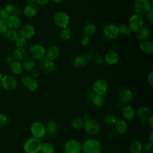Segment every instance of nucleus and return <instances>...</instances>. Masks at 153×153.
<instances>
[{"label":"nucleus","mask_w":153,"mask_h":153,"mask_svg":"<svg viewBox=\"0 0 153 153\" xmlns=\"http://www.w3.org/2000/svg\"><path fill=\"white\" fill-rule=\"evenodd\" d=\"M40 139L36 137H30L24 143L23 149L26 153H39L42 145Z\"/></svg>","instance_id":"1"},{"label":"nucleus","mask_w":153,"mask_h":153,"mask_svg":"<svg viewBox=\"0 0 153 153\" xmlns=\"http://www.w3.org/2000/svg\"><path fill=\"white\" fill-rule=\"evenodd\" d=\"M101 144L95 139H88L82 143V151L84 153H100Z\"/></svg>","instance_id":"2"},{"label":"nucleus","mask_w":153,"mask_h":153,"mask_svg":"<svg viewBox=\"0 0 153 153\" xmlns=\"http://www.w3.org/2000/svg\"><path fill=\"white\" fill-rule=\"evenodd\" d=\"M83 127L86 133L91 136L97 135L99 133L101 129V126L99 122L91 118L85 121Z\"/></svg>","instance_id":"3"},{"label":"nucleus","mask_w":153,"mask_h":153,"mask_svg":"<svg viewBox=\"0 0 153 153\" xmlns=\"http://www.w3.org/2000/svg\"><path fill=\"white\" fill-rule=\"evenodd\" d=\"M29 57L33 60H41L45 57V48L40 44H34L31 45L28 50Z\"/></svg>","instance_id":"4"},{"label":"nucleus","mask_w":153,"mask_h":153,"mask_svg":"<svg viewBox=\"0 0 153 153\" xmlns=\"http://www.w3.org/2000/svg\"><path fill=\"white\" fill-rule=\"evenodd\" d=\"M133 8L136 14L142 15L152 10V4L150 0H136Z\"/></svg>","instance_id":"5"},{"label":"nucleus","mask_w":153,"mask_h":153,"mask_svg":"<svg viewBox=\"0 0 153 153\" xmlns=\"http://www.w3.org/2000/svg\"><path fill=\"white\" fill-rule=\"evenodd\" d=\"M144 19L142 15L138 14H133L128 20V26L131 32H136L143 26Z\"/></svg>","instance_id":"6"},{"label":"nucleus","mask_w":153,"mask_h":153,"mask_svg":"<svg viewBox=\"0 0 153 153\" xmlns=\"http://www.w3.org/2000/svg\"><path fill=\"white\" fill-rule=\"evenodd\" d=\"M30 132L33 137L41 139L46 134L45 126L40 121L33 122L30 127Z\"/></svg>","instance_id":"7"},{"label":"nucleus","mask_w":153,"mask_h":153,"mask_svg":"<svg viewBox=\"0 0 153 153\" xmlns=\"http://www.w3.org/2000/svg\"><path fill=\"white\" fill-rule=\"evenodd\" d=\"M53 22L56 26L61 28L66 27L70 22V17L65 12L58 11L53 16Z\"/></svg>","instance_id":"8"},{"label":"nucleus","mask_w":153,"mask_h":153,"mask_svg":"<svg viewBox=\"0 0 153 153\" xmlns=\"http://www.w3.org/2000/svg\"><path fill=\"white\" fill-rule=\"evenodd\" d=\"M0 83L2 88L7 91L14 90L18 85L17 79L14 76L10 75H5L3 76Z\"/></svg>","instance_id":"9"},{"label":"nucleus","mask_w":153,"mask_h":153,"mask_svg":"<svg viewBox=\"0 0 153 153\" xmlns=\"http://www.w3.org/2000/svg\"><path fill=\"white\" fill-rule=\"evenodd\" d=\"M65 153H81L82 151V143L76 139L68 140L64 146Z\"/></svg>","instance_id":"10"},{"label":"nucleus","mask_w":153,"mask_h":153,"mask_svg":"<svg viewBox=\"0 0 153 153\" xmlns=\"http://www.w3.org/2000/svg\"><path fill=\"white\" fill-rule=\"evenodd\" d=\"M108 89V84L105 79L100 78L96 80L92 85V91L95 94L103 96Z\"/></svg>","instance_id":"11"},{"label":"nucleus","mask_w":153,"mask_h":153,"mask_svg":"<svg viewBox=\"0 0 153 153\" xmlns=\"http://www.w3.org/2000/svg\"><path fill=\"white\" fill-rule=\"evenodd\" d=\"M103 33L108 39H115L120 34L118 26L114 24L107 25L103 29Z\"/></svg>","instance_id":"12"},{"label":"nucleus","mask_w":153,"mask_h":153,"mask_svg":"<svg viewBox=\"0 0 153 153\" xmlns=\"http://www.w3.org/2000/svg\"><path fill=\"white\" fill-rule=\"evenodd\" d=\"M21 82L23 87L29 91H35L38 88V82L37 80L31 76H24L22 77Z\"/></svg>","instance_id":"13"},{"label":"nucleus","mask_w":153,"mask_h":153,"mask_svg":"<svg viewBox=\"0 0 153 153\" xmlns=\"http://www.w3.org/2000/svg\"><path fill=\"white\" fill-rule=\"evenodd\" d=\"M20 36L25 39H28L33 37L35 33V27L31 25H25L20 29Z\"/></svg>","instance_id":"14"},{"label":"nucleus","mask_w":153,"mask_h":153,"mask_svg":"<svg viewBox=\"0 0 153 153\" xmlns=\"http://www.w3.org/2000/svg\"><path fill=\"white\" fill-rule=\"evenodd\" d=\"M60 53V50L57 45H51L45 50V57L52 61L57 59Z\"/></svg>","instance_id":"15"},{"label":"nucleus","mask_w":153,"mask_h":153,"mask_svg":"<svg viewBox=\"0 0 153 153\" xmlns=\"http://www.w3.org/2000/svg\"><path fill=\"white\" fill-rule=\"evenodd\" d=\"M8 29L16 30L20 27L22 25V20L19 17L10 14L6 20Z\"/></svg>","instance_id":"16"},{"label":"nucleus","mask_w":153,"mask_h":153,"mask_svg":"<svg viewBox=\"0 0 153 153\" xmlns=\"http://www.w3.org/2000/svg\"><path fill=\"white\" fill-rule=\"evenodd\" d=\"M39 65L43 69L48 72H53L56 69V65L54 62L47 59L45 57L39 60Z\"/></svg>","instance_id":"17"},{"label":"nucleus","mask_w":153,"mask_h":153,"mask_svg":"<svg viewBox=\"0 0 153 153\" xmlns=\"http://www.w3.org/2000/svg\"><path fill=\"white\" fill-rule=\"evenodd\" d=\"M119 59L118 54L115 51H109L104 56V60L110 65L117 64L119 61Z\"/></svg>","instance_id":"18"},{"label":"nucleus","mask_w":153,"mask_h":153,"mask_svg":"<svg viewBox=\"0 0 153 153\" xmlns=\"http://www.w3.org/2000/svg\"><path fill=\"white\" fill-rule=\"evenodd\" d=\"M114 128L116 132L119 134H124L128 129V125L126 121L123 119L117 120L114 124Z\"/></svg>","instance_id":"19"},{"label":"nucleus","mask_w":153,"mask_h":153,"mask_svg":"<svg viewBox=\"0 0 153 153\" xmlns=\"http://www.w3.org/2000/svg\"><path fill=\"white\" fill-rule=\"evenodd\" d=\"M38 13V8L35 4H27L24 8V14L29 18H32L37 15Z\"/></svg>","instance_id":"20"},{"label":"nucleus","mask_w":153,"mask_h":153,"mask_svg":"<svg viewBox=\"0 0 153 153\" xmlns=\"http://www.w3.org/2000/svg\"><path fill=\"white\" fill-rule=\"evenodd\" d=\"M136 114L134 108L131 105H126L122 109V115L124 119L127 120H132Z\"/></svg>","instance_id":"21"},{"label":"nucleus","mask_w":153,"mask_h":153,"mask_svg":"<svg viewBox=\"0 0 153 153\" xmlns=\"http://www.w3.org/2000/svg\"><path fill=\"white\" fill-rule=\"evenodd\" d=\"M139 48L145 54H152L153 53V43L147 39L142 41L139 43Z\"/></svg>","instance_id":"22"},{"label":"nucleus","mask_w":153,"mask_h":153,"mask_svg":"<svg viewBox=\"0 0 153 153\" xmlns=\"http://www.w3.org/2000/svg\"><path fill=\"white\" fill-rule=\"evenodd\" d=\"M2 36L8 41L13 42H16L20 37L19 33L17 30L10 29H8L3 34H2Z\"/></svg>","instance_id":"23"},{"label":"nucleus","mask_w":153,"mask_h":153,"mask_svg":"<svg viewBox=\"0 0 153 153\" xmlns=\"http://www.w3.org/2000/svg\"><path fill=\"white\" fill-rule=\"evenodd\" d=\"M22 67L23 69H24L26 72H32L35 69V60L32 59L30 57H27L24 59L22 62Z\"/></svg>","instance_id":"24"},{"label":"nucleus","mask_w":153,"mask_h":153,"mask_svg":"<svg viewBox=\"0 0 153 153\" xmlns=\"http://www.w3.org/2000/svg\"><path fill=\"white\" fill-rule=\"evenodd\" d=\"M133 94L130 90H126L123 91L118 95V100L123 103L129 102L132 100Z\"/></svg>","instance_id":"25"},{"label":"nucleus","mask_w":153,"mask_h":153,"mask_svg":"<svg viewBox=\"0 0 153 153\" xmlns=\"http://www.w3.org/2000/svg\"><path fill=\"white\" fill-rule=\"evenodd\" d=\"M12 56L15 61H23L24 59L26 57V51L24 48L17 47L14 50Z\"/></svg>","instance_id":"26"},{"label":"nucleus","mask_w":153,"mask_h":153,"mask_svg":"<svg viewBox=\"0 0 153 153\" xmlns=\"http://www.w3.org/2000/svg\"><path fill=\"white\" fill-rule=\"evenodd\" d=\"M150 35V30L146 27H142L136 32V37L139 41L146 40Z\"/></svg>","instance_id":"27"},{"label":"nucleus","mask_w":153,"mask_h":153,"mask_svg":"<svg viewBox=\"0 0 153 153\" xmlns=\"http://www.w3.org/2000/svg\"><path fill=\"white\" fill-rule=\"evenodd\" d=\"M131 153H142L143 152V144L139 140H133L130 146Z\"/></svg>","instance_id":"28"},{"label":"nucleus","mask_w":153,"mask_h":153,"mask_svg":"<svg viewBox=\"0 0 153 153\" xmlns=\"http://www.w3.org/2000/svg\"><path fill=\"white\" fill-rule=\"evenodd\" d=\"M136 114L142 119H146L151 114V110L149 107L143 106L137 109Z\"/></svg>","instance_id":"29"},{"label":"nucleus","mask_w":153,"mask_h":153,"mask_svg":"<svg viewBox=\"0 0 153 153\" xmlns=\"http://www.w3.org/2000/svg\"><path fill=\"white\" fill-rule=\"evenodd\" d=\"M87 60L84 56H78L73 60V65L76 69H81L87 64Z\"/></svg>","instance_id":"30"},{"label":"nucleus","mask_w":153,"mask_h":153,"mask_svg":"<svg viewBox=\"0 0 153 153\" xmlns=\"http://www.w3.org/2000/svg\"><path fill=\"white\" fill-rule=\"evenodd\" d=\"M10 69L11 72L15 75L20 74L23 71L22 63L20 62L15 60L10 64Z\"/></svg>","instance_id":"31"},{"label":"nucleus","mask_w":153,"mask_h":153,"mask_svg":"<svg viewBox=\"0 0 153 153\" xmlns=\"http://www.w3.org/2000/svg\"><path fill=\"white\" fill-rule=\"evenodd\" d=\"M96 31V27L93 23L86 24L83 28V33L84 36L90 37L93 36Z\"/></svg>","instance_id":"32"},{"label":"nucleus","mask_w":153,"mask_h":153,"mask_svg":"<svg viewBox=\"0 0 153 153\" xmlns=\"http://www.w3.org/2000/svg\"><path fill=\"white\" fill-rule=\"evenodd\" d=\"M91 101L93 105L98 108L103 107L105 103L103 96L97 94L94 95V96L91 99Z\"/></svg>","instance_id":"33"},{"label":"nucleus","mask_w":153,"mask_h":153,"mask_svg":"<svg viewBox=\"0 0 153 153\" xmlns=\"http://www.w3.org/2000/svg\"><path fill=\"white\" fill-rule=\"evenodd\" d=\"M46 133L50 135L54 134L57 130V124L53 121H48L45 126Z\"/></svg>","instance_id":"34"},{"label":"nucleus","mask_w":153,"mask_h":153,"mask_svg":"<svg viewBox=\"0 0 153 153\" xmlns=\"http://www.w3.org/2000/svg\"><path fill=\"white\" fill-rule=\"evenodd\" d=\"M71 35H72L71 30L68 27L62 28L59 34L60 38L61 39V40L63 41H68L71 38Z\"/></svg>","instance_id":"35"},{"label":"nucleus","mask_w":153,"mask_h":153,"mask_svg":"<svg viewBox=\"0 0 153 153\" xmlns=\"http://www.w3.org/2000/svg\"><path fill=\"white\" fill-rule=\"evenodd\" d=\"M84 123L85 121L82 117H76L72 120L71 125L75 130H79L84 127Z\"/></svg>","instance_id":"36"},{"label":"nucleus","mask_w":153,"mask_h":153,"mask_svg":"<svg viewBox=\"0 0 153 153\" xmlns=\"http://www.w3.org/2000/svg\"><path fill=\"white\" fill-rule=\"evenodd\" d=\"M39 152H41V153H54V147L51 143H50L49 142H45L44 143H42Z\"/></svg>","instance_id":"37"},{"label":"nucleus","mask_w":153,"mask_h":153,"mask_svg":"<svg viewBox=\"0 0 153 153\" xmlns=\"http://www.w3.org/2000/svg\"><path fill=\"white\" fill-rule=\"evenodd\" d=\"M117 118L115 115L111 114H107L104 118V123L108 126L114 125L117 121Z\"/></svg>","instance_id":"38"},{"label":"nucleus","mask_w":153,"mask_h":153,"mask_svg":"<svg viewBox=\"0 0 153 153\" xmlns=\"http://www.w3.org/2000/svg\"><path fill=\"white\" fill-rule=\"evenodd\" d=\"M118 28H119L120 33L123 35L125 36H128L131 32V31L130 29V28L128 27V25H126L124 24H122V25H120L118 26Z\"/></svg>","instance_id":"39"},{"label":"nucleus","mask_w":153,"mask_h":153,"mask_svg":"<svg viewBox=\"0 0 153 153\" xmlns=\"http://www.w3.org/2000/svg\"><path fill=\"white\" fill-rule=\"evenodd\" d=\"M10 14L5 9V8H2L0 9V19L7 20Z\"/></svg>","instance_id":"40"},{"label":"nucleus","mask_w":153,"mask_h":153,"mask_svg":"<svg viewBox=\"0 0 153 153\" xmlns=\"http://www.w3.org/2000/svg\"><path fill=\"white\" fill-rule=\"evenodd\" d=\"M7 116L3 113H0V128L4 127L7 124Z\"/></svg>","instance_id":"41"},{"label":"nucleus","mask_w":153,"mask_h":153,"mask_svg":"<svg viewBox=\"0 0 153 153\" xmlns=\"http://www.w3.org/2000/svg\"><path fill=\"white\" fill-rule=\"evenodd\" d=\"M8 29L7 22L5 20L0 19V35L3 34Z\"/></svg>","instance_id":"42"},{"label":"nucleus","mask_w":153,"mask_h":153,"mask_svg":"<svg viewBox=\"0 0 153 153\" xmlns=\"http://www.w3.org/2000/svg\"><path fill=\"white\" fill-rule=\"evenodd\" d=\"M16 44L17 47H21V48H24V47L26 44V39H24L23 38L19 37L17 40L16 41Z\"/></svg>","instance_id":"43"},{"label":"nucleus","mask_w":153,"mask_h":153,"mask_svg":"<svg viewBox=\"0 0 153 153\" xmlns=\"http://www.w3.org/2000/svg\"><path fill=\"white\" fill-rule=\"evenodd\" d=\"M94 57H95V54H94V52L92 51H89L87 52L84 56V57L85 58L87 61L93 60Z\"/></svg>","instance_id":"44"},{"label":"nucleus","mask_w":153,"mask_h":153,"mask_svg":"<svg viewBox=\"0 0 153 153\" xmlns=\"http://www.w3.org/2000/svg\"><path fill=\"white\" fill-rule=\"evenodd\" d=\"M93 60L97 65H101V64L103 63V62H105L104 57L103 56H102L101 55H99V54H98L97 56H95Z\"/></svg>","instance_id":"45"},{"label":"nucleus","mask_w":153,"mask_h":153,"mask_svg":"<svg viewBox=\"0 0 153 153\" xmlns=\"http://www.w3.org/2000/svg\"><path fill=\"white\" fill-rule=\"evenodd\" d=\"M145 14V17L146 20L149 23H153V11L152 10L148 11Z\"/></svg>","instance_id":"46"},{"label":"nucleus","mask_w":153,"mask_h":153,"mask_svg":"<svg viewBox=\"0 0 153 153\" xmlns=\"http://www.w3.org/2000/svg\"><path fill=\"white\" fill-rule=\"evenodd\" d=\"M81 43L83 46H87L90 43V38L88 36H84L81 40Z\"/></svg>","instance_id":"47"},{"label":"nucleus","mask_w":153,"mask_h":153,"mask_svg":"<svg viewBox=\"0 0 153 153\" xmlns=\"http://www.w3.org/2000/svg\"><path fill=\"white\" fill-rule=\"evenodd\" d=\"M152 147V143L149 142L146 143L144 146H143V150H144L145 152H149L151 151Z\"/></svg>","instance_id":"48"},{"label":"nucleus","mask_w":153,"mask_h":153,"mask_svg":"<svg viewBox=\"0 0 153 153\" xmlns=\"http://www.w3.org/2000/svg\"><path fill=\"white\" fill-rule=\"evenodd\" d=\"M4 61L7 64H10L11 63H12L14 61V59L13 57V56H11L10 54L6 55L4 58Z\"/></svg>","instance_id":"49"},{"label":"nucleus","mask_w":153,"mask_h":153,"mask_svg":"<svg viewBox=\"0 0 153 153\" xmlns=\"http://www.w3.org/2000/svg\"><path fill=\"white\" fill-rule=\"evenodd\" d=\"M147 79L149 85L152 86L153 85V71H151L149 73L147 77Z\"/></svg>","instance_id":"50"},{"label":"nucleus","mask_w":153,"mask_h":153,"mask_svg":"<svg viewBox=\"0 0 153 153\" xmlns=\"http://www.w3.org/2000/svg\"><path fill=\"white\" fill-rule=\"evenodd\" d=\"M31 76H32L35 79H37L40 76V72L38 70L34 69L31 72Z\"/></svg>","instance_id":"51"},{"label":"nucleus","mask_w":153,"mask_h":153,"mask_svg":"<svg viewBox=\"0 0 153 153\" xmlns=\"http://www.w3.org/2000/svg\"><path fill=\"white\" fill-rule=\"evenodd\" d=\"M5 9L10 14V13H12L13 11H14V7L13 5L11 4H8L7 5H5Z\"/></svg>","instance_id":"52"},{"label":"nucleus","mask_w":153,"mask_h":153,"mask_svg":"<svg viewBox=\"0 0 153 153\" xmlns=\"http://www.w3.org/2000/svg\"><path fill=\"white\" fill-rule=\"evenodd\" d=\"M146 121L151 128H153V115L151 114L147 118Z\"/></svg>","instance_id":"53"},{"label":"nucleus","mask_w":153,"mask_h":153,"mask_svg":"<svg viewBox=\"0 0 153 153\" xmlns=\"http://www.w3.org/2000/svg\"><path fill=\"white\" fill-rule=\"evenodd\" d=\"M50 0H36V4L39 6H45L49 2Z\"/></svg>","instance_id":"54"},{"label":"nucleus","mask_w":153,"mask_h":153,"mask_svg":"<svg viewBox=\"0 0 153 153\" xmlns=\"http://www.w3.org/2000/svg\"><path fill=\"white\" fill-rule=\"evenodd\" d=\"M20 13H21V11H20V9H19V8H14V11H13V13H11V14L19 17V16L20 14Z\"/></svg>","instance_id":"55"},{"label":"nucleus","mask_w":153,"mask_h":153,"mask_svg":"<svg viewBox=\"0 0 153 153\" xmlns=\"http://www.w3.org/2000/svg\"><path fill=\"white\" fill-rule=\"evenodd\" d=\"M86 94H87V96L89 97V98H90V99H91L93 96H94V95L95 94L94 93V92L92 91V90H88V91H87V92L86 93Z\"/></svg>","instance_id":"56"},{"label":"nucleus","mask_w":153,"mask_h":153,"mask_svg":"<svg viewBox=\"0 0 153 153\" xmlns=\"http://www.w3.org/2000/svg\"><path fill=\"white\" fill-rule=\"evenodd\" d=\"M149 142L153 143V131H151L149 135Z\"/></svg>","instance_id":"57"},{"label":"nucleus","mask_w":153,"mask_h":153,"mask_svg":"<svg viewBox=\"0 0 153 153\" xmlns=\"http://www.w3.org/2000/svg\"><path fill=\"white\" fill-rule=\"evenodd\" d=\"M25 1L27 3V4H34V2H36V0H25Z\"/></svg>","instance_id":"58"},{"label":"nucleus","mask_w":153,"mask_h":153,"mask_svg":"<svg viewBox=\"0 0 153 153\" xmlns=\"http://www.w3.org/2000/svg\"><path fill=\"white\" fill-rule=\"evenodd\" d=\"M51 1H52L53 2H56V3H59V2H62L63 0H51Z\"/></svg>","instance_id":"59"},{"label":"nucleus","mask_w":153,"mask_h":153,"mask_svg":"<svg viewBox=\"0 0 153 153\" xmlns=\"http://www.w3.org/2000/svg\"><path fill=\"white\" fill-rule=\"evenodd\" d=\"M2 74H1V72H0V81H1V79H2Z\"/></svg>","instance_id":"60"}]
</instances>
